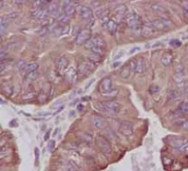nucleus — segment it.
Instances as JSON below:
<instances>
[{
  "instance_id": "4c0bfd02",
  "label": "nucleus",
  "mask_w": 188,
  "mask_h": 171,
  "mask_svg": "<svg viewBox=\"0 0 188 171\" xmlns=\"http://www.w3.org/2000/svg\"><path fill=\"white\" fill-rule=\"evenodd\" d=\"M105 136L108 137V138H110L111 139H116V135L115 133L110 129H108V130H105Z\"/></svg>"
},
{
  "instance_id": "de8ad7c7",
  "label": "nucleus",
  "mask_w": 188,
  "mask_h": 171,
  "mask_svg": "<svg viewBox=\"0 0 188 171\" xmlns=\"http://www.w3.org/2000/svg\"><path fill=\"white\" fill-rule=\"evenodd\" d=\"M182 128L184 129V130H188V120L187 121H185V122H183V124H182Z\"/></svg>"
},
{
  "instance_id": "f8f14e48",
  "label": "nucleus",
  "mask_w": 188,
  "mask_h": 171,
  "mask_svg": "<svg viewBox=\"0 0 188 171\" xmlns=\"http://www.w3.org/2000/svg\"><path fill=\"white\" fill-rule=\"evenodd\" d=\"M79 14L81 17V18L85 20H91L93 17V12L92 9L85 5L79 7Z\"/></svg>"
},
{
  "instance_id": "9b49d317",
  "label": "nucleus",
  "mask_w": 188,
  "mask_h": 171,
  "mask_svg": "<svg viewBox=\"0 0 188 171\" xmlns=\"http://www.w3.org/2000/svg\"><path fill=\"white\" fill-rule=\"evenodd\" d=\"M155 28L152 25L151 22H144L142 26L141 30V34L142 36H143L144 37H151L155 34Z\"/></svg>"
},
{
  "instance_id": "e433bc0d",
  "label": "nucleus",
  "mask_w": 188,
  "mask_h": 171,
  "mask_svg": "<svg viewBox=\"0 0 188 171\" xmlns=\"http://www.w3.org/2000/svg\"><path fill=\"white\" fill-rule=\"evenodd\" d=\"M17 17V13H16V12H11L9 15L4 16L3 17H4V19H6L8 22H9V20H13V19H15Z\"/></svg>"
},
{
  "instance_id": "b1692460",
  "label": "nucleus",
  "mask_w": 188,
  "mask_h": 171,
  "mask_svg": "<svg viewBox=\"0 0 188 171\" xmlns=\"http://www.w3.org/2000/svg\"><path fill=\"white\" fill-rule=\"evenodd\" d=\"M173 61V56L171 54L166 53L165 55H163L161 57V62H162L165 66H168L170 64L172 63Z\"/></svg>"
},
{
  "instance_id": "f704fd0d",
  "label": "nucleus",
  "mask_w": 188,
  "mask_h": 171,
  "mask_svg": "<svg viewBox=\"0 0 188 171\" xmlns=\"http://www.w3.org/2000/svg\"><path fill=\"white\" fill-rule=\"evenodd\" d=\"M75 75H76V70L74 69V67H72L70 69H69V70L67 71V73H66V76H67V77L69 78V80H71V81H72V80H73V78H74Z\"/></svg>"
},
{
  "instance_id": "c85d7f7f",
  "label": "nucleus",
  "mask_w": 188,
  "mask_h": 171,
  "mask_svg": "<svg viewBox=\"0 0 188 171\" xmlns=\"http://www.w3.org/2000/svg\"><path fill=\"white\" fill-rule=\"evenodd\" d=\"M58 20V22L60 23H61L62 25H66L67 22H69V20H70V17H68V16H66V14H61V15L59 17L57 18Z\"/></svg>"
},
{
  "instance_id": "f257e3e1",
  "label": "nucleus",
  "mask_w": 188,
  "mask_h": 171,
  "mask_svg": "<svg viewBox=\"0 0 188 171\" xmlns=\"http://www.w3.org/2000/svg\"><path fill=\"white\" fill-rule=\"evenodd\" d=\"M95 107L104 112H109L112 114H117L121 110V105L117 101H104L102 103L95 104Z\"/></svg>"
},
{
  "instance_id": "bb28decb",
  "label": "nucleus",
  "mask_w": 188,
  "mask_h": 171,
  "mask_svg": "<svg viewBox=\"0 0 188 171\" xmlns=\"http://www.w3.org/2000/svg\"><path fill=\"white\" fill-rule=\"evenodd\" d=\"M39 67V65L37 62H30V63L27 64L26 65L25 68H24V70L29 74L30 72H33V71H36L37 68Z\"/></svg>"
},
{
  "instance_id": "9d476101",
  "label": "nucleus",
  "mask_w": 188,
  "mask_h": 171,
  "mask_svg": "<svg viewBox=\"0 0 188 171\" xmlns=\"http://www.w3.org/2000/svg\"><path fill=\"white\" fill-rule=\"evenodd\" d=\"M60 6L59 5V2L56 1H51V4L48 6V11L49 15L52 16L53 17H59L61 15L60 13Z\"/></svg>"
},
{
  "instance_id": "4468645a",
  "label": "nucleus",
  "mask_w": 188,
  "mask_h": 171,
  "mask_svg": "<svg viewBox=\"0 0 188 171\" xmlns=\"http://www.w3.org/2000/svg\"><path fill=\"white\" fill-rule=\"evenodd\" d=\"M92 122H93V125H94V126L96 127L97 129L101 130V129H104L107 126V122L100 116H93L92 117Z\"/></svg>"
},
{
  "instance_id": "0eeeda50",
  "label": "nucleus",
  "mask_w": 188,
  "mask_h": 171,
  "mask_svg": "<svg viewBox=\"0 0 188 171\" xmlns=\"http://www.w3.org/2000/svg\"><path fill=\"white\" fill-rule=\"evenodd\" d=\"M118 130L120 131V133H122L125 137H129L133 134V125L132 124L128 121H123L122 123H120Z\"/></svg>"
},
{
  "instance_id": "603ef678",
  "label": "nucleus",
  "mask_w": 188,
  "mask_h": 171,
  "mask_svg": "<svg viewBox=\"0 0 188 171\" xmlns=\"http://www.w3.org/2000/svg\"><path fill=\"white\" fill-rule=\"evenodd\" d=\"M39 115L41 116V115H42V116H45V115H50V112H42V113H40V114H39Z\"/></svg>"
},
{
  "instance_id": "393cba45",
  "label": "nucleus",
  "mask_w": 188,
  "mask_h": 171,
  "mask_svg": "<svg viewBox=\"0 0 188 171\" xmlns=\"http://www.w3.org/2000/svg\"><path fill=\"white\" fill-rule=\"evenodd\" d=\"M131 71H130V67H129V65H125L123 66V68L121 69V72H120V75L121 77L123 79L129 78V75H130Z\"/></svg>"
},
{
  "instance_id": "49530a36",
  "label": "nucleus",
  "mask_w": 188,
  "mask_h": 171,
  "mask_svg": "<svg viewBox=\"0 0 188 171\" xmlns=\"http://www.w3.org/2000/svg\"><path fill=\"white\" fill-rule=\"evenodd\" d=\"M35 155H36V158L38 160L40 157V151H39L38 148H36V149H35Z\"/></svg>"
},
{
  "instance_id": "8fccbe9b",
  "label": "nucleus",
  "mask_w": 188,
  "mask_h": 171,
  "mask_svg": "<svg viewBox=\"0 0 188 171\" xmlns=\"http://www.w3.org/2000/svg\"><path fill=\"white\" fill-rule=\"evenodd\" d=\"M184 5H183V10L186 11H188V2H184Z\"/></svg>"
},
{
  "instance_id": "4d7b16f0",
  "label": "nucleus",
  "mask_w": 188,
  "mask_h": 171,
  "mask_svg": "<svg viewBox=\"0 0 188 171\" xmlns=\"http://www.w3.org/2000/svg\"><path fill=\"white\" fill-rule=\"evenodd\" d=\"M15 4H23V1H15Z\"/></svg>"
},
{
  "instance_id": "39448f33",
  "label": "nucleus",
  "mask_w": 188,
  "mask_h": 171,
  "mask_svg": "<svg viewBox=\"0 0 188 171\" xmlns=\"http://www.w3.org/2000/svg\"><path fill=\"white\" fill-rule=\"evenodd\" d=\"M151 23L156 30H165V29H167L172 26V24H173V22L170 19L164 18V17L155 19L154 21H152Z\"/></svg>"
},
{
  "instance_id": "1a4fd4ad",
  "label": "nucleus",
  "mask_w": 188,
  "mask_h": 171,
  "mask_svg": "<svg viewBox=\"0 0 188 171\" xmlns=\"http://www.w3.org/2000/svg\"><path fill=\"white\" fill-rule=\"evenodd\" d=\"M99 90L102 94L109 93L112 90L111 87V80L110 78H104L100 81L99 85Z\"/></svg>"
},
{
  "instance_id": "cd10ccee",
  "label": "nucleus",
  "mask_w": 188,
  "mask_h": 171,
  "mask_svg": "<svg viewBox=\"0 0 188 171\" xmlns=\"http://www.w3.org/2000/svg\"><path fill=\"white\" fill-rule=\"evenodd\" d=\"M66 169L67 171H78L80 169V167L74 161H68L66 164Z\"/></svg>"
},
{
  "instance_id": "c03bdc74",
  "label": "nucleus",
  "mask_w": 188,
  "mask_h": 171,
  "mask_svg": "<svg viewBox=\"0 0 188 171\" xmlns=\"http://www.w3.org/2000/svg\"><path fill=\"white\" fill-rule=\"evenodd\" d=\"M55 142L54 141V140H51V141L49 142V144H48V150H49L50 152L53 151V149H55Z\"/></svg>"
},
{
  "instance_id": "dca6fc26",
  "label": "nucleus",
  "mask_w": 188,
  "mask_h": 171,
  "mask_svg": "<svg viewBox=\"0 0 188 171\" xmlns=\"http://www.w3.org/2000/svg\"><path fill=\"white\" fill-rule=\"evenodd\" d=\"M53 32L55 33V36H56V37H60V36H63V35H66V33L69 32V26L66 24V25L55 27Z\"/></svg>"
},
{
  "instance_id": "aec40b11",
  "label": "nucleus",
  "mask_w": 188,
  "mask_h": 171,
  "mask_svg": "<svg viewBox=\"0 0 188 171\" xmlns=\"http://www.w3.org/2000/svg\"><path fill=\"white\" fill-rule=\"evenodd\" d=\"M68 60L66 59V57H64V56H61V57H60L58 61H57V66H58V68H59L60 70H65L66 67H68Z\"/></svg>"
},
{
  "instance_id": "c756f323",
  "label": "nucleus",
  "mask_w": 188,
  "mask_h": 171,
  "mask_svg": "<svg viewBox=\"0 0 188 171\" xmlns=\"http://www.w3.org/2000/svg\"><path fill=\"white\" fill-rule=\"evenodd\" d=\"M8 24H9V22H8L6 19H4V17H1V21H0V31H1V35L4 33V30L7 29Z\"/></svg>"
},
{
  "instance_id": "a878e982",
  "label": "nucleus",
  "mask_w": 188,
  "mask_h": 171,
  "mask_svg": "<svg viewBox=\"0 0 188 171\" xmlns=\"http://www.w3.org/2000/svg\"><path fill=\"white\" fill-rule=\"evenodd\" d=\"M108 14V10L106 8H99L97 9L95 11V15L99 17V18H104L105 17V16Z\"/></svg>"
},
{
  "instance_id": "72a5a7b5",
  "label": "nucleus",
  "mask_w": 188,
  "mask_h": 171,
  "mask_svg": "<svg viewBox=\"0 0 188 171\" xmlns=\"http://www.w3.org/2000/svg\"><path fill=\"white\" fill-rule=\"evenodd\" d=\"M26 65L27 64L25 63V61H23V60H20V61H18L17 62V64H16V67L18 69V70H24V68H25Z\"/></svg>"
},
{
  "instance_id": "c9c22d12",
  "label": "nucleus",
  "mask_w": 188,
  "mask_h": 171,
  "mask_svg": "<svg viewBox=\"0 0 188 171\" xmlns=\"http://www.w3.org/2000/svg\"><path fill=\"white\" fill-rule=\"evenodd\" d=\"M38 76H39V73H38V71H33V72H30L27 75V77L28 79H30V80H36V78H38Z\"/></svg>"
},
{
  "instance_id": "20e7f679",
  "label": "nucleus",
  "mask_w": 188,
  "mask_h": 171,
  "mask_svg": "<svg viewBox=\"0 0 188 171\" xmlns=\"http://www.w3.org/2000/svg\"><path fill=\"white\" fill-rule=\"evenodd\" d=\"M92 38V30L90 29H83L80 30L77 34L75 42L78 45H82L86 43Z\"/></svg>"
},
{
  "instance_id": "f3484780",
  "label": "nucleus",
  "mask_w": 188,
  "mask_h": 171,
  "mask_svg": "<svg viewBox=\"0 0 188 171\" xmlns=\"http://www.w3.org/2000/svg\"><path fill=\"white\" fill-rule=\"evenodd\" d=\"M126 11H127V7L124 4H118L117 7L115 8V15L118 18H122L123 16L125 15Z\"/></svg>"
},
{
  "instance_id": "09e8293b",
  "label": "nucleus",
  "mask_w": 188,
  "mask_h": 171,
  "mask_svg": "<svg viewBox=\"0 0 188 171\" xmlns=\"http://www.w3.org/2000/svg\"><path fill=\"white\" fill-rule=\"evenodd\" d=\"M138 50H140V48H139V47H135V48H133L130 49L129 54H134L136 51H138Z\"/></svg>"
},
{
  "instance_id": "79ce46f5",
  "label": "nucleus",
  "mask_w": 188,
  "mask_h": 171,
  "mask_svg": "<svg viewBox=\"0 0 188 171\" xmlns=\"http://www.w3.org/2000/svg\"><path fill=\"white\" fill-rule=\"evenodd\" d=\"M129 67H130V71H131V73H134V72H136V61H134V60H131L130 61H129Z\"/></svg>"
},
{
  "instance_id": "7ed1b4c3",
  "label": "nucleus",
  "mask_w": 188,
  "mask_h": 171,
  "mask_svg": "<svg viewBox=\"0 0 188 171\" xmlns=\"http://www.w3.org/2000/svg\"><path fill=\"white\" fill-rule=\"evenodd\" d=\"M97 145L101 150V152L104 153V155L109 156L112 152V148H111V144L107 140L106 138H104L103 136H98L96 138Z\"/></svg>"
},
{
  "instance_id": "2eb2a0df",
  "label": "nucleus",
  "mask_w": 188,
  "mask_h": 171,
  "mask_svg": "<svg viewBox=\"0 0 188 171\" xmlns=\"http://www.w3.org/2000/svg\"><path fill=\"white\" fill-rule=\"evenodd\" d=\"M92 42V43L94 45V47H99V48H104L105 47V42L100 35H95L92 37V38L90 39Z\"/></svg>"
},
{
  "instance_id": "6e6552de",
  "label": "nucleus",
  "mask_w": 188,
  "mask_h": 171,
  "mask_svg": "<svg viewBox=\"0 0 188 171\" xmlns=\"http://www.w3.org/2000/svg\"><path fill=\"white\" fill-rule=\"evenodd\" d=\"M94 69V64L91 61H84L79 65L78 67V73L80 75H87L90 72Z\"/></svg>"
},
{
  "instance_id": "37998d69",
  "label": "nucleus",
  "mask_w": 188,
  "mask_h": 171,
  "mask_svg": "<svg viewBox=\"0 0 188 171\" xmlns=\"http://www.w3.org/2000/svg\"><path fill=\"white\" fill-rule=\"evenodd\" d=\"M170 45L173 46V47H180L181 45V42L179 41V40H172L170 42Z\"/></svg>"
},
{
  "instance_id": "7c9ffc66",
  "label": "nucleus",
  "mask_w": 188,
  "mask_h": 171,
  "mask_svg": "<svg viewBox=\"0 0 188 171\" xmlns=\"http://www.w3.org/2000/svg\"><path fill=\"white\" fill-rule=\"evenodd\" d=\"M11 152V149L8 147L7 145H4V146H1V159L4 158L10 154Z\"/></svg>"
},
{
  "instance_id": "58836bf2",
  "label": "nucleus",
  "mask_w": 188,
  "mask_h": 171,
  "mask_svg": "<svg viewBox=\"0 0 188 171\" xmlns=\"http://www.w3.org/2000/svg\"><path fill=\"white\" fill-rule=\"evenodd\" d=\"M104 48H99V47H94V48L92 49V52L96 53V54H99V55H102L104 53Z\"/></svg>"
},
{
  "instance_id": "ea45409f",
  "label": "nucleus",
  "mask_w": 188,
  "mask_h": 171,
  "mask_svg": "<svg viewBox=\"0 0 188 171\" xmlns=\"http://www.w3.org/2000/svg\"><path fill=\"white\" fill-rule=\"evenodd\" d=\"M117 93H118V90H111V92H109V93H104V94H103L104 97H107V98H111V97H115L116 95H117Z\"/></svg>"
},
{
  "instance_id": "6ab92c4d",
  "label": "nucleus",
  "mask_w": 188,
  "mask_h": 171,
  "mask_svg": "<svg viewBox=\"0 0 188 171\" xmlns=\"http://www.w3.org/2000/svg\"><path fill=\"white\" fill-rule=\"evenodd\" d=\"M88 59L89 61H91L92 63L93 64H99L101 61H102V56L101 55H99V54H96V53L92 52L91 54L88 55Z\"/></svg>"
},
{
  "instance_id": "2f4dec72",
  "label": "nucleus",
  "mask_w": 188,
  "mask_h": 171,
  "mask_svg": "<svg viewBox=\"0 0 188 171\" xmlns=\"http://www.w3.org/2000/svg\"><path fill=\"white\" fill-rule=\"evenodd\" d=\"M167 96L169 98V100H177L181 97V93L176 90H171V91H169Z\"/></svg>"
},
{
  "instance_id": "a18cd8bd",
  "label": "nucleus",
  "mask_w": 188,
  "mask_h": 171,
  "mask_svg": "<svg viewBox=\"0 0 188 171\" xmlns=\"http://www.w3.org/2000/svg\"><path fill=\"white\" fill-rule=\"evenodd\" d=\"M3 93H5V94H7V95H11V93H12V90L10 87H3Z\"/></svg>"
},
{
  "instance_id": "a211bd4d",
  "label": "nucleus",
  "mask_w": 188,
  "mask_h": 171,
  "mask_svg": "<svg viewBox=\"0 0 188 171\" xmlns=\"http://www.w3.org/2000/svg\"><path fill=\"white\" fill-rule=\"evenodd\" d=\"M146 66H145V61L143 58H139L136 61V73L137 74H142L145 71Z\"/></svg>"
},
{
  "instance_id": "473e14b6",
  "label": "nucleus",
  "mask_w": 188,
  "mask_h": 171,
  "mask_svg": "<svg viewBox=\"0 0 188 171\" xmlns=\"http://www.w3.org/2000/svg\"><path fill=\"white\" fill-rule=\"evenodd\" d=\"M179 111L181 112V113H186L188 112V100H185L183 101L180 106H179Z\"/></svg>"
},
{
  "instance_id": "3c124183",
  "label": "nucleus",
  "mask_w": 188,
  "mask_h": 171,
  "mask_svg": "<svg viewBox=\"0 0 188 171\" xmlns=\"http://www.w3.org/2000/svg\"><path fill=\"white\" fill-rule=\"evenodd\" d=\"M49 133H50V131H48V132L46 133V135H45V138H44L45 141H47V140L48 139V138H49Z\"/></svg>"
},
{
  "instance_id": "a19ab883",
  "label": "nucleus",
  "mask_w": 188,
  "mask_h": 171,
  "mask_svg": "<svg viewBox=\"0 0 188 171\" xmlns=\"http://www.w3.org/2000/svg\"><path fill=\"white\" fill-rule=\"evenodd\" d=\"M160 91V87H159L158 86H150V88H149V92L152 94H154V93H157Z\"/></svg>"
},
{
  "instance_id": "f03ea898",
  "label": "nucleus",
  "mask_w": 188,
  "mask_h": 171,
  "mask_svg": "<svg viewBox=\"0 0 188 171\" xmlns=\"http://www.w3.org/2000/svg\"><path fill=\"white\" fill-rule=\"evenodd\" d=\"M125 22L129 28L133 30H138L142 24V19L137 13H130L126 16Z\"/></svg>"
},
{
  "instance_id": "ddd939ff",
  "label": "nucleus",
  "mask_w": 188,
  "mask_h": 171,
  "mask_svg": "<svg viewBox=\"0 0 188 171\" xmlns=\"http://www.w3.org/2000/svg\"><path fill=\"white\" fill-rule=\"evenodd\" d=\"M62 4L64 14H66L68 17H73L76 11L74 4H73V1H63Z\"/></svg>"
},
{
  "instance_id": "412c9836",
  "label": "nucleus",
  "mask_w": 188,
  "mask_h": 171,
  "mask_svg": "<svg viewBox=\"0 0 188 171\" xmlns=\"http://www.w3.org/2000/svg\"><path fill=\"white\" fill-rule=\"evenodd\" d=\"M79 136H80V138L81 139L83 143H85L88 145L92 144V137L90 134L86 133V132H81V133L79 134Z\"/></svg>"
},
{
  "instance_id": "5fc2aeb1",
  "label": "nucleus",
  "mask_w": 188,
  "mask_h": 171,
  "mask_svg": "<svg viewBox=\"0 0 188 171\" xmlns=\"http://www.w3.org/2000/svg\"><path fill=\"white\" fill-rule=\"evenodd\" d=\"M122 56H123V53L120 52V55H118V56H116V57H115V60H118V58H120Z\"/></svg>"
},
{
  "instance_id": "5701e85b",
  "label": "nucleus",
  "mask_w": 188,
  "mask_h": 171,
  "mask_svg": "<svg viewBox=\"0 0 188 171\" xmlns=\"http://www.w3.org/2000/svg\"><path fill=\"white\" fill-rule=\"evenodd\" d=\"M107 30L111 34H115V32L118 30V23L115 22L114 20H109L106 23Z\"/></svg>"
},
{
  "instance_id": "6e6d98bb",
  "label": "nucleus",
  "mask_w": 188,
  "mask_h": 171,
  "mask_svg": "<svg viewBox=\"0 0 188 171\" xmlns=\"http://www.w3.org/2000/svg\"><path fill=\"white\" fill-rule=\"evenodd\" d=\"M62 109H63V106H60V107L59 108V110H58V111H56L55 114H57V113H59L60 112H61V111H62Z\"/></svg>"
},
{
  "instance_id": "423d86ee",
  "label": "nucleus",
  "mask_w": 188,
  "mask_h": 171,
  "mask_svg": "<svg viewBox=\"0 0 188 171\" xmlns=\"http://www.w3.org/2000/svg\"><path fill=\"white\" fill-rule=\"evenodd\" d=\"M49 16V11L48 8L41 7L38 9H34L31 12V17L34 19H41V20H45L48 18Z\"/></svg>"
},
{
  "instance_id": "4be33fe9",
  "label": "nucleus",
  "mask_w": 188,
  "mask_h": 171,
  "mask_svg": "<svg viewBox=\"0 0 188 171\" xmlns=\"http://www.w3.org/2000/svg\"><path fill=\"white\" fill-rule=\"evenodd\" d=\"M151 9L152 11L155 12V13H166V9L163 5L160 4H157V3H155V4H151Z\"/></svg>"
},
{
  "instance_id": "864d4df0",
  "label": "nucleus",
  "mask_w": 188,
  "mask_h": 171,
  "mask_svg": "<svg viewBox=\"0 0 188 171\" xmlns=\"http://www.w3.org/2000/svg\"><path fill=\"white\" fill-rule=\"evenodd\" d=\"M78 109H79V111H82L83 110V105H78Z\"/></svg>"
}]
</instances>
